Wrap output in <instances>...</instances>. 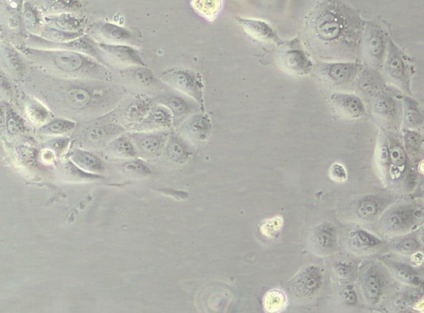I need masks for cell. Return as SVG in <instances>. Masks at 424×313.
I'll return each instance as SVG.
<instances>
[{
	"label": "cell",
	"mask_w": 424,
	"mask_h": 313,
	"mask_svg": "<svg viewBox=\"0 0 424 313\" xmlns=\"http://www.w3.org/2000/svg\"><path fill=\"white\" fill-rule=\"evenodd\" d=\"M45 74L40 77V84H34L37 95L51 111L71 120L102 117L113 112L125 98V90L111 82Z\"/></svg>",
	"instance_id": "obj_1"
},
{
	"label": "cell",
	"mask_w": 424,
	"mask_h": 313,
	"mask_svg": "<svg viewBox=\"0 0 424 313\" xmlns=\"http://www.w3.org/2000/svg\"><path fill=\"white\" fill-rule=\"evenodd\" d=\"M358 15L340 0H324L307 14L304 39L314 55L329 60L350 58L361 40Z\"/></svg>",
	"instance_id": "obj_2"
},
{
	"label": "cell",
	"mask_w": 424,
	"mask_h": 313,
	"mask_svg": "<svg viewBox=\"0 0 424 313\" xmlns=\"http://www.w3.org/2000/svg\"><path fill=\"white\" fill-rule=\"evenodd\" d=\"M23 56L44 73L71 79L113 82L109 67L82 52L22 47Z\"/></svg>",
	"instance_id": "obj_3"
},
{
	"label": "cell",
	"mask_w": 424,
	"mask_h": 313,
	"mask_svg": "<svg viewBox=\"0 0 424 313\" xmlns=\"http://www.w3.org/2000/svg\"><path fill=\"white\" fill-rule=\"evenodd\" d=\"M113 112L94 119L84 121L82 125L75 129L77 138L85 147H95L106 146L112 140L117 138L126 128L113 120Z\"/></svg>",
	"instance_id": "obj_4"
},
{
	"label": "cell",
	"mask_w": 424,
	"mask_h": 313,
	"mask_svg": "<svg viewBox=\"0 0 424 313\" xmlns=\"http://www.w3.org/2000/svg\"><path fill=\"white\" fill-rule=\"evenodd\" d=\"M25 46L39 48V49L68 50L82 52V53L97 60L103 65L110 67L104 59L102 51L97 46V42L86 34L69 42H54L39 37L38 35L29 34L25 40Z\"/></svg>",
	"instance_id": "obj_5"
},
{
	"label": "cell",
	"mask_w": 424,
	"mask_h": 313,
	"mask_svg": "<svg viewBox=\"0 0 424 313\" xmlns=\"http://www.w3.org/2000/svg\"><path fill=\"white\" fill-rule=\"evenodd\" d=\"M159 79L167 86L203 104V84L199 75L194 71L182 68H171L163 71Z\"/></svg>",
	"instance_id": "obj_6"
},
{
	"label": "cell",
	"mask_w": 424,
	"mask_h": 313,
	"mask_svg": "<svg viewBox=\"0 0 424 313\" xmlns=\"http://www.w3.org/2000/svg\"><path fill=\"white\" fill-rule=\"evenodd\" d=\"M316 72L327 86L345 89L357 79L359 66L354 62H322L316 66Z\"/></svg>",
	"instance_id": "obj_7"
},
{
	"label": "cell",
	"mask_w": 424,
	"mask_h": 313,
	"mask_svg": "<svg viewBox=\"0 0 424 313\" xmlns=\"http://www.w3.org/2000/svg\"><path fill=\"white\" fill-rule=\"evenodd\" d=\"M279 66L287 74L305 75L314 69L313 63L299 40L283 42L279 54Z\"/></svg>",
	"instance_id": "obj_8"
},
{
	"label": "cell",
	"mask_w": 424,
	"mask_h": 313,
	"mask_svg": "<svg viewBox=\"0 0 424 313\" xmlns=\"http://www.w3.org/2000/svg\"><path fill=\"white\" fill-rule=\"evenodd\" d=\"M97 46L109 66H122L123 69L135 66H147L141 52L127 44L97 42Z\"/></svg>",
	"instance_id": "obj_9"
},
{
	"label": "cell",
	"mask_w": 424,
	"mask_h": 313,
	"mask_svg": "<svg viewBox=\"0 0 424 313\" xmlns=\"http://www.w3.org/2000/svg\"><path fill=\"white\" fill-rule=\"evenodd\" d=\"M322 272L317 266L304 268L290 281L289 288L297 299H309L314 296L322 287Z\"/></svg>",
	"instance_id": "obj_10"
},
{
	"label": "cell",
	"mask_w": 424,
	"mask_h": 313,
	"mask_svg": "<svg viewBox=\"0 0 424 313\" xmlns=\"http://www.w3.org/2000/svg\"><path fill=\"white\" fill-rule=\"evenodd\" d=\"M85 33L98 43L126 44L132 39V33L127 28L103 21L91 24Z\"/></svg>",
	"instance_id": "obj_11"
},
{
	"label": "cell",
	"mask_w": 424,
	"mask_h": 313,
	"mask_svg": "<svg viewBox=\"0 0 424 313\" xmlns=\"http://www.w3.org/2000/svg\"><path fill=\"white\" fill-rule=\"evenodd\" d=\"M155 104L154 98L138 95L123 104L121 103L115 112L122 121L137 126L146 118Z\"/></svg>",
	"instance_id": "obj_12"
},
{
	"label": "cell",
	"mask_w": 424,
	"mask_h": 313,
	"mask_svg": "<svg viewBox=\"0 0 424 313\" xmlns=\"http://www.w3.org/2000/svg\"><path fill=\"white\" fill-rule=\"evenodd\" d=\"M138 155L146 159H154L161 153L166 145L165 134L163 132H137L130 134Z\"/></svg>",
	"instance_id": "obj_13"
},
{
	"label": "cell",
	"mask_w": 424,
	"mask_h": 313,
	"mask_svg": "<svg viewBox=\"0 0 424 313\" xmlns=\"http://www.w3.org/2000/svg\"><path fill=\"white\" fill-rule=\"evenodd\" d=\"M311 250L318 255H327L335 249L338 244L337 231L333 225L324 223L311 231L309 238Z\"/></svg>",
	"instance_id": "obj_14"
},
{
	"label": "cell",
	"mask_w": 424,
	"mask_h": 313,
	"mask_svg": "<svg viewBox=\"0 0 424 313\" xmlns=\"http://www.w3.org/2000/svg\"><path fill=\"white\" fill-rule=\"evenodd\" d=\"M331 105L335 114L346 119H358L366 114L362 100L353 94L335 93L331 95Z\"/></svg>",
	"instance_id": "obj_15"
},
{
	"label": "cell",
	"mask_w": 424,
	"mask_h": 313,
	"mask_svg": "<svg viewBox=\"0 0 424 313\" xmlns=\"http://www.w3.org/2000/svg\"><path fill=\"white\" fill-rule=\"evenodd\" d=\"M414 222V211L407 206L394 208L387 212L382 218L383 227L388 232L405 231Z\"/></svg>",
	"instance_id": "obj_16"
},
{
	"label": "cell",
	"mask_w": 424,
	"mask_h": 313,
	"mask_svg": "<svg viewBox=\"0 0 424 313\" xmlns=\"http://www.w3.org/2000/svg\"><path fill=\"white\" fill-rule=\"evenodd\" d=\"M365 49L372 66L381 65L385 58V37L376 27H369L365 34Z\"/></svg>",
	"instance_id": "obj_17"
},
{
	"label": "cell",
	"mask_w": 424,
	"mask_h": 313,
	"mask_svg": "<svg viewBox=\"0 0 424 313\" xmlns=\"http://www.w3.org/2000/svg\"><path fill=\"white\" fill-rule=\"evenodd\" d=\"M237 20L244 31L252 38L262 42H281L269 23L259 19L237 18Z\"/></svg>",
	"instance_id": "obj_18"
},
{
	"label": "cell",
	"mask_w": 424,
	"mask_h": 313,
	"mask_svg": "<svg viewBox=\"0 0 424 313\" xmlns=\"http://www.w3.org/2000/svg\"><path fill=\"white\" fill-rule=\"evenodd\" d=\"M385 70L389 78L403 90L409 87L407 67L403 59L395 46H390L388 54Z\"/></svg>",
	"instance_id": "obj_19"
},
{
	"label": "cell",
	"mask_w": 424,
	"mask_h": 313,
	"mask_svg": "<svg viewBox=\"0 0 424 313\" xmlns=\"http://www.w3.org/2000/svg\"><path fill=\"white\" fill-rule=\"evenodd\" d=\"M174 122V116L166 107L156 103L149 114L136 127L140 132H150L169 127Z\"/></svg>",
	"instance_id": "obj_20"
},
{
	"label": "cell",
	"mask_w": 424,
	"mask_h": 313,
	"mask_svg": "<svg viewBox=\"0 0 424 313\" xmlns=\"http://www.w3.org/2000/svg\"><path fill=\"white\" fill-rule=\"evenodd\" d=\"M70 160L88 173H104L106 171L105 164L102 160L97 155L86 150L75 148L71 152Z\"/></svg>",
	"instance_id": "obj_21"
},
{
	"label": "cell",
	"mask_w": 424,
	"mask_h": 313,
	"mask_svg": "<svg viewBox=\"0 0 424 313\" xmlns=\"http://www.w3.org/2000/svg\"><path fill=\"white\" fill-rule=\"evenodd\" d=\"M122 78L140 88H150L156 86L158 79L148 66H135L121 71Z\"/></svg>",
	"instance_id": "obj_22"
},
{
	"label": "cell",
	"mask_w": 424,
	"mask_h": 313,
	"mask_svg": "<svg viewBox=\"0 0 424 313\" xmlns=\"http://www.w3.org/2000/svg\"><path fill=\"white\" fill-rule=\"evenodd\" d=\"M25 112L27 118L35 126L39 127L54 118V112L41 100L36 98L26 99Z\"/></svg>",
	"instance_id": "obj_23"
},
{
	"label": "cell",
	"mask_w": 424,
	"mask_h": 313,
	"mask_svg": "<svg viewBox=\"0 0 424 313\" xmlns=\"http://www.w3.org/2000/svg\"><path fill=\"white\" fill-rule=\"evenodd\" d=\"M108 155L119 159H134L138 151L130 136H119L111 140L106 147Z\"/></svg>",
	"instance_id": "obj_24"
},
{
	"label": "cell",
	"mask_w": 424,
	"mask_h": 313,
	"mask_svg": "<svg viewBox=\"0 0 424 313\" xmlns=\"http://www.w3.org/2000/svg\"><path fill=\"white\" fill-rule=\"evenodd\" d=\"M44 22L47 25L69 32H85L84 21L73 14L64 13L46 16Z\"/></svg>",
	"instance_id": "obj_25"
},
{
	"label": "cell",
	"mask_w": 424,
	"mask_h": 313,
	"mask_svg": "<svg viewBox=\"0 0 424 313\" xmlns=\"http://www.w3.org/2000/svg\"><path fill=\"white\" fill-rule=\"evenodd\" d=\"M2 118L10 134L19 136L25 134L27 126L25 119L7 103L2 104Z\"/></svg>",
	"instance_id": "obj_26"
},
{
	"label": "cell",
	"mask_w": 424,
	"mask_h": 313,
	"mask_svg": "<svg viewBox=\"0 0 424 313\" xmlns=\"http://www.w3.org/2000/svg\"><path fill=\"white\" fill-rule=\"evenodd\" d=\"M77 127L78 123L74 120L56 118L40 127L38 132L47 136H63L74 132Z\"/></svg>",
	"instance_id": "obj_27"
},
{
	"label": "cell",
	"mask_w": 424,
	"mask_h": 313,
	"mask_svg": "<svg viewBox=\"0 0 424 313\" xmlns=\"http://www.w3.org/2000/svg\"><path fill=\"white\" fill-rule=\"evenodd\" d=\"M154 99L156 103L161 104L172 112L174 119L182 117V116L187 114L190 110L187 101L177 95L162 94L156 96Z\"/></svg>",
	"instance_id": "obj_28"
},
{
	"label": "cell",
	"mask_w": 424,
	"mask_h": 313,
	"mask_svg": "<svg viewBox=\"0 0 424 313\" xmlns=\"http://www.w3.org/2000/svg\"><path fill=\"white\" fill-rule=\"evenodd\" d=\"M22 54L9 44L2 46V56L7 70L16 76L22 77L25 74V65L21 58Z\"/></svg>",
	"instance_id": "obj_29"
},
{
	"label": "cell",
	"mask_w": 424,
	"mask_h": 313,
	"mask_svg": "<svg viewBox=\"0 0 424 313\" xmlns=\"http://www.w3.org/2000/svg\"><path fill=\"white\" fill-rule=\"evenodd\" d=\"M42 9L47 16L64 13L73 14L80 10L81 3L78 0H42Z\"/></svg>",
	"instance_id": "obj_30"
},
{
	"label": "cell",
	"mask_w": 424,
	"mask_h": 313,
	"mask_svg": "<svg viewBox=\"0 0 424 313\" xmlns=\"http://www.w3.org/2000/svg\"><path fill=\"white\" fill-rule=\"evenodd\" d=\"M84 34V32L65 31L45 24L40 29L38 36L51 42H65L82 37Z\"/></svg>",
	"instance_id": "obj_31"
},
{
	"label": "cell",
	"mask_w": 424,
	"mask_h": 313,
	"mask_svg": "<svg viewBox=\"0 0 424 313\" xmlns=\"http://www.w3.org/2000/svg\"><path fill=\"white\" fill-rule=\"evenodd\" d=\"M350 243L357 250L367 251L381 246V240L365 230H357L350 234Z\"/></svg>",
	"instance_id": "obj_32"
},
{
	"label": "cell",
	"mask_w": 424,
	"mask_h": 313,
	"mask_svg": "<svg viewBox=\"0 0 424 313\" xmlns=\"http://www.w3.org/2000/svg\"><path fill=\"white\" fill-rule=\"evenodd\" d=\"M193 9L208 21H214L221 11L222 0H193Z\"/></svg>",
	"instance_id": "obj_33"
},
{
	"label": "cell",
	"mask_w": 424,
	"mask_h": 313,
	"mask_svg": "<svg viewBox=\"0 0 424 313\" xmlns=\"http://www.w3.org/2000/svg\"><path fill=\"white\" fill-rule=\"evenodd\" d=\"M364 292L369 302L375 303L377 302L382 290L381 278L375 272H369L364 281Z\"/></svg>",
	"instance_id": "obj_34"
},
{
	"label": "cell",
	"mask_w": 424,
	"mask_h": 313,
	"mask_svg": "<svg viewBox=\"0 0 424 313\" xmlns=\"http://www.w3.org/2000/svg\"><path fill=\"white\" fill-rule=\"evenodd\" d=\"M359 88L364 95L374 96L381 89V79L374 72H364L359 79Z\"/></svg>",
	"instance_id": "obj_35"
},
{
	"label": "cell",
	"mask_w": 424,
	"mask_h": 313,
	"mask_svg": "<svg viewBox=\"0 0 424 313\" xmlns=\"http://www.w3.org/2000/svg\"><path fill=\"white\" fill-rule=\"evenodd\" d=\"M165 154L169 160L179 162L187 158V151L181 140L174 136H171L166 142Z\"/></svg>",
	"instance_id": "obj_36"
},
{
	"label": "cell",
	"mask_w": 424,
	"mask_h": 313,
	"mask_svg": "<svg viewBox=\"0 0 424 313\" xmlns=\"http://www.w3.org/2000/svg\"><path fill=\"white\" fill-rule=\"evenodd\" d=\"M375 112L384 121L393 119L396 114V108L393 100L385 97V96L379 97L375 104Z\"/></svg>",
	"instance_id": "obj_37"
},
{
	"label": "cell",
	"mask_w": 424,
	"mask_h": 313,
	"mask_svg": "<svg viewBox=\"0 0 424 313\" xmlns=\"http://www.w3.org/2000/svg\"><path fill=\"white\" fill-rule=\"evenodd\" d=\"M206 119L202 116H195L189 120L187 130L191 138L197 140L206 138V127L209 126V123Z\"/></svg>",
	"instance_id": "obj_38"
},
{
	"label": "cell",
	"mask_w": 424,
	"mask_h": 313,
	"mask_svg": "<svg viewBox=\"0 0 424 313\" xmlns=\"http://www.w3.org/2000/svg\"><path fill=\"white\" fill-rule=\"evenodd\" d=\"M263 303L267 312H279L285 306L286 297L279 290H271L265 297Z\"/></svg>",
	"instance_id": "obj_39"
},
{
	"label": "cell",
	"mask_w": 424,
	"mask_h": 313,
	"mask_svg": "<svg viewBox=\"0 0 424 313\" xmlns=\"http://www.w3.org/2000/svg\"><path fill=\"white\" fill-rule=\"evenodd\" d=\"M123 171L134 177H145L151 174L149 167L138 160H130L122 164Z\"/></svg>",
	"instance_id": "obj_40"
},
{
	"label": "cell",
	"mask_w": 424,
	"mask_h": 313,
	"mask_svg": "<svg viewBox=\"0 0 424 313\" xmlns=\"http://www.w3.org/2000/svg\"><path fill=\"white\" fill-rule=\"evenodd\" d=\"M23 22H25L27 31L32 34L38 35L43 26L37 12L29 5L26 6L25 13H23Z\"/></svg>",
	"instance_id": "obj_41"
},
{
	"label": "cell",
	"mask_w": 424,
	"mask_h": 313,
	"mask_svg": "<svg viewBox=\"0 0 424 313\" xmlns=\"http://www.w3.org/2000/svg\"><path fill=\"white\" fill-rule=\"evenodd\" d=\"M393 268L395 275L399 280L403 281V283L419 286V278L411 268L405 264H395Z\"/></svg>",
	"instance_id": "obj_42"
},
{
	"label": "cell",
	"mask_w": 424,
	"mask_h": 313,
	"mask_svg": "<svg viewBox=\"0 0 424 313\" xmlns=\"http://www.w3.org/2000/svg\"><path fill=\"white\" fill-rule=\"evenodd\" d=\"M378 204L374 199H366L360 202L357 208V214L360 218L370 219L377 214Z\"/></svg>",
	"instance_id": "obj_43"
},
{
	"label": "cell",
	"mask_w": 424,
	"mask_h": 313,
	"mask_svg": "<svg viewBox=\"0 0 424 313\" xmlns=\"http://www.w3.org/2000/svg\"><path fill=\"white\" fill-rule=\"evenodd\" d=\"M69 138L58 136V138H55L47 140V142L44 144L43 148H45V149H49L53 151L56 155L60 156L67 151V147H69Z\"/></svg>",
	"instance_id": "obj_44"
},
{
	"label": "cell",
	"mask_w": 424,
	"mask_h": 313,
	"mask_svg": "<svg viewBox=\"0 0 424 313\" xmlns=\"http://www.w3.org/2000/svg\"><path fill=\"white\" fill-rule=\"evenodd\" d=\"M390 162L395 167L402 168L406 163V154L403 147L398 143L390 145Z\"/></svg>",
	"instance_id": "obj_45"
},
{
	"label": "cell",
	"mask_w": 424,
	"mask_h": 313,
	"mask_svg": "<svg viewBox=\"0 0 424 313\" xmlns=\"http://www.w3.org/2000/svg\"><path fill=\"white\" fill-rule=\"evenodd\" d=\"M16 153L22 162L27 164L34 163L37 160L38 151L34 148L27 145H20L16 149Z\"/></svg>",
	"instance_id": "obj_46"
},
{
	"label": "cell",
	"mask_w": 424,
	"mask_h": 313,
	"mask_svg": "<svg viewBox=\"0 0 424 313\" xmlns=\"http://www.w3.org/2000/svg\"><path fill=\"white\" fill-rule=\"evenodd\" d=\"M419 248V244L417 240L414 239H405L399 242L396 245V249L403 254H413V253L417 251Z\"/></svg>",
	"instance_id": "obj_47"
},
{
	"label": "cell",
	"mask_w": 424,
	"mask_h": 313,
	"mask_svg": "<svg viewBox=\"0 0 424 313\" xmlns=\"http://www.w3.org/2000/svg\"><path fill=\"white\" fill-rule=\"evenodd\" d=\"M329 174L331 178L338 182L345 181L347 178L346 168L342 164L338 163H335L331 166Z\"/></svg>",
	"instance_id": "obj_48"
},
{
	"label": "cell",
	"mask_w": 424,
	"mask_h": 313,
	"mask_svg": "<svg viewBox=\"0 0 424 313\" xmlns=\"http://www.w3.org/2000/svg\"><path fill=\"white\" fill-rule=\"evenodd\" d=\"M378 162L381 166L386 168L390 162V150L387 145H381L378 150Z\"/></svg>",
	"instance_id": "obj_49"
},
{
	"label": "cell",
	"mask_w": 424,
	"mask_h": 313,
	"mask_svg": "<svg viewBox=\"0 0 424 313\" xmlns=\"http://www.w3.org/2000/svg\"><path fill=\"white\" fill-rule=\"evenodd\" d=\"M406 120L408 123L412 125V127H415L419 123L420 115L417 108H414V105L412 103L411 105L407 108Z\"/></svg>",
	"instance_id": "obj_50"
},
{
	"label": "cell",
	"mask_w": 424,
	"mask_h": 313,
	"mask_svg": "<svg viewBox=\"0 0 424 313\" xmlns=\"http://www.w3.org/2000/svg\"><path fill=\"white\" fill-rule=\"evenodd\" d=\"M406 142L408 145L410 147L417 148L420 145L421 140H420L419 136L418 134H414V132H410L406 136Z\"/></svg>",
	"instance_id": "obj_51"
},
{
	"label": "cell",
	"mask_w": 424,
	"mask_h": 313,
	"mask_svg": "<svg viewBox=\"0 0 424 313\" xmlns=\"http://www.w3.org/2000/svg\"><path fill=\"white\" fill-rule=\"evenodd\" d=\"M344 299H346L348 303L354 304L357 303V295H355L353 288L348 287L344 292Z\"/></svg>",
	"instance_id": "obj_52"
},
{
	"label": "cell",
	"mask_w": 424,
	"mask_h": 313,
	"mask_svg": "<svg viewBox=\"0 0 424 313\" xmlns=\"http://www.w3.org/2000/svg\"><path fill=\"white\" fill-rule=\"evenodd\" d=\"M420 239H421L423 243L424 244V227H423V229L421 231H420Z\"/></svg>",
	"instance_id": "obj_53"
}]
</instances>
